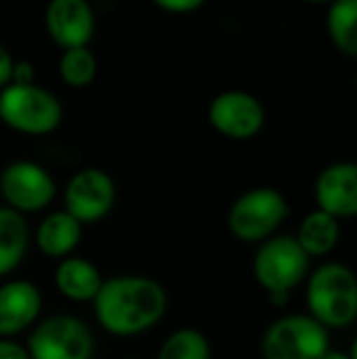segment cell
Segmentation results:
<instances>
[{
    "instance_id": "obj_5",
    "label": "cell",
    "mask_w": 357,
    "mask_h": 359,
    "mask_svg": "<svg viewBox=\"0 0 357 359\" xmlns=\"http://www.w3.org/2000/svg\"><path fill=\"white\" fill-rule=\"evenodd\" d=\"M288 212V202L278 189L255 187L234 202L227 225L242 242H265L286 221Z\"/></svg>"
},
{
    "instance_id": "obj_23",
    "label": "cell",
    "mask_w": 357,
    "mask_h": 359,
    "mask_svg": "<svg viewBox=\"0 0 357 359\" xmlns=\"http://www.w3.org/2000/svg\"><path fill=\"white\" fill-rule=\"evenodd\" d=\"M13 55L8 53V48L0 42V88H4L6 84H11V74H13Z\"/></svg>"
},
{
    "instance_id": "obj_13",
    "label": "cell",
    "mask_w": 357,
    "mask_h": 359,
    "mask_svg": "<svg viewBox=\"0 0 357 359\" xmlns=\"http://www.w3.org/2000/svg\"><path fill=\"white\" fill-rule=\"evenodd\" d=\"M42 307L40 290L23 280L0 286V337H13L34 324Z\"/></svg>"
},
{
    "instance_id": "obj_22",
    "label": "cell",
    "mask_w": 357,
    "mask_h": 359,
    "mask_svg": "<svg viewBox=\"0 0 357 359\" xmlns=\"http://www.w3.org/2000/svg\"><path fill=\"white\" fill-rule=\"evenodd\" d=\"M36 82V69L27 59H15L13 63V74H11V84H34Z\"/></svg>"
},
{
    "instance_id": "obj_15",
    "label": "cell",
    "mask_w": 357,
    "mask_h": 359,
    "mask_svg": "<svg viewBox=\"0 0 357 359\" xmlns=\"http://www.w3.org/2000/svg\"><path fill=\"white\" fill-rule=\"evenodd\" d=\"M82 236V223L76 221L69 212H53L48 215L36 233L38 248L46 257H67L80 242Z\"/></svg>"
},
{
    "instance_id": "obj_30",
    "label": "cell",
    "mask_w": 357,
    "mask_h": 359,
    "mask_svg": "<svg viewBox=\"0 0 357 359\" xmlns=\"http://www.w3.org/2000/svg\"><path fill=\"white\" fill-rule=\"evenodd\" d=\"M128 359H130V358H128Z\"/></svg>"
},
{
    "instance_id": "obj_26",
    "label": "cell",
    "mask_w": 357,
    "mask_h": 359,
    "mask_svg": "<svg viewBox=\"0 0 357 359\" xmlns=\"http://www.w3.org/2000/svg\"><path fill=\"white\" fill-rule=\"evenodd\" d=\"M322 359H351L349 358V353H345V351H339V349H328Z\"/></svg>"
},
{
    "instance_id": "obj_2",
    "label": "cell",
    "mask_w": 357,
    "mask_h": 359,
    "mask_svg": "<svg viewBox=\"0 0 357 359\" xmlns=\"http://www.w3.org/2000/svg\"><path fill=\"white\" fill-rule=\"evenodd\" d=\"M309 316L328 330L357 320V276L343 263H324L307 280Z\"/></svg>"
},
{
    "instance_id": "obj_17",
    "label": "cell",
    "mask_w": 357,
    "mask_h": 359,
    "mask_svg": "<svg viewBox=\"0 0 357 359\" xmlns=\"http://www.w3.org/2000/svg\"><path fill=\"white\" fill-rule=\"evenodd\" d=\"M326 32L341 55L357 59V0H335L328 4Z\"/></svg>"
},
{
    "instance_id": "obj_9",
    "label": "cell",
    "mask_w": 357,
    "mask_h": 359,
    "mask_svg": "<svg viewBox=\"0 0 357 359\" xmlns=\"http://www.w3.org/2000/svg\"><path fill=\"white\" fill-rule=\"evenodd\" d=\"M55 181L46 168L36 162L19 160L0 172V194L8 208L17 212H36L55 198Z\"/></svg>"
},
{
    "instance_id": "obj_12",
    "label": "cell",
    "mask_w": 357,
    "mask_h": 359,
    "mask_svg": "<svg viewBox=\"0 0 357 359\" xmlns=\"http://www.w3.org/2000/svg\"><path fill=\"white\" fill-rule=\"evenodd\" d=\"M318 208L335 219L357 217V162L328 164L316 179Z\"/></svg>"
},
{
    "instance_id": "obj_19",
    "label": "cell",
    "mask_w": 357,
    "mask_h": 359,
    "mask_svg": "<svg viewBox=\"0 0 357 359\" xmlns=\"http://www.w3.org/2000/svg\"><path fill=\"white\" fill-rule=\"evenodd\" d=\"M59 76L69 88H86L97 76V57L88 46L65 48L59 59Z\"/></svg>"
},
{
    "instance_id": "obj_18",
    "label": "cell",
    "mask_w": 357,
    "mask_h": 359,
    "mask_svg": "<svg viewBox=\"0 0 357 359\" xmlns=\"http://www.w3.org/2000/svg\"><path fill=\"white\" fill-rule=\"evenodd\" d=\"M27 248V225L21 212L0 208V278L11 273Z\"/></svg>"
},
{
    "instance_id": "obj_8",
    "label": "cell",
    "mask_w": 357,
    "mask_h": 359,
    "mask_svg": "<svg viewBox=\"0 0 357 359\" xmlns=\"http://www.w3.org/2000/svg\"><path fill=\"white\" fill-rule=\"evenodd\" d=\"M265 107L259 97L248 90H223L208 105L210 126L236 141L257 137L265 126Z\"/></svg>"
},
{
    "instance_id": "obj_29",
    "label": "cell",
    "mask_w": 357,
    "mask_h": 359,
    "mask_svg": "<svg viewBox=\"0 0 357 359\" xmlns=\"http://www.w3.org/2000/svg\"><path fill=\"white\" fill-rule=\"evenodd\" d=\"M356 88H357V72H356Z\"/></svg>"
},
{
    "instance_id": "obj_16",
    "label": "cell",
    "mask_w": 357,
    "mask_h": 359,
    "mask_svg": "<svg viewBox=\"0 0 357 359\" xmlns=\"http://www.w3.org/2000/svg\"><path fill=\"white\" fill-rule=\"evenodd\" d=\"M341 238L339 219L330 217L328 212L316 208L311 210L299 225L297 242L307 252V257H326L330 255Z\"/></svg>"
},
{
    "instance_id": "obj_21",
    "label": "cell",
    "mask_w": 357,
    "mask_h": 359,
    "mask_svg": "<svg viewBox=\"0 0 357 359\" xmlns=\"http://www.w3.org/2000/svg\"><path fill=\"white\" fill-rule=\"evenodd\" d=\"M158 8L166 11V13H175V15H187L198 11L200 6L206 4V0H151Z\"/></svg>"
},
{
    "instance_id": "obj_11",
    "label": "cell",
    "mask_w": 357,
    "mask_h": 359,
    "mask_svg": "<svg viewBox=\"0 0 357 359\" xmlns=\"http://www.w3.org/2000/svg\"><path fill=\"white\" fill-rule=\"evenodd\" d=\"M44 27L59 48L88 46L95 34V13L88 0H50L44 11Z\"/></svg>"
},
{
    "instance_id": "obj_6",
    "label": "cell",
    "mask_w": 357,
    "mask_h": 359,
    "mask_svg": "<svg viewBox=\"0 0 357 359\" xmlns=\"http://www.w3.org/2000/svg\"><path fill=\"white\" fill-rule=\"evenodd\" d=\"M309 257L292 236L267 238L255 255L252 271L267 292H290L309 273Z\"/></svg>"
},
{
    "instance_id": "obj_1",
    "label": "cell",
    "mask_w": 357,
    "mask_h": 359,
    "mask_svg": "<svg viewBox=\"0 0 357 359\" xmlns=\"http://www.w3.org/2000/svg\"><path fill=\"white\" fill-rule=\"evenodd\" d=\"M95 301L99 324L116 337L145 332L166 311L164 288L141 276H120L101 284Z\"/></svg>"
},
{
    "instance_id": "obj_3",
    "label": "cell",
    "mask_w": 357,
    "mask_h": 359,
    "mask_svg": "<svg viewBox=\"0 0 357 359\" xmlns=\"http://www.w3.org/2000/svg\"><path fill=\"white\" fill-rule=\"evenodd\" d=\"M63 107L57 95L44 86L34 84H6L0 88V122L8 128L42 137L59 128Z\"/></svg>"
},
{
    "instance_id": "obj_25",
    "label": "cell",
    "mask_w": 357,
    "mask_h": 359,
    "mask_svg": "<svg viewBox=\"0 0 357 359\" xmlns=\"http://www.w3.org/2000/svg\"><path fill=\"white\" fill-rule=\"evenodd\" d=\"M269 301H271L276 307H284V305H288V301H290V292H269Z\"/></svg>"
},
{
    "instance_id": "obj_24",
    "label": "cell",
    "mask_w": 357,
    "mask_h": 359,
    "mask_svg": "<svg viewBox=\"0 0 357 359\" xmlns=\"http://www.w3.org/2000/svg\"><path fill=\"white\" fill-rule=\"evenodd\" d=\"M0 359H29V353L13 341H0Z\"/></svg>"
},
{
    "instance_id": "obj_20",
    "label": "cell",
    "mask_w": 357,
    "mask_h": 359,
    "mask_svg": "<svg viewBox=\"0 0 357 359\" xmlns=\"http://www.w3.org/2000/svg\"><path fill=\"white\" fill-rule=\"evenodd\" d=\"M158 359H210V347L202 332L183 328L164 341Z\"/></svg>"
},
{
    "instance_id": "obj_10",
    "label": "cell",
    "mask_w": 357,
    "mask_h": 359,
    "mask_svg": "<svg viewBox=\"0 0 357 359\" xmlns=\"http://www.w3.org/2000/svg\"><path fill=\"white\" fill-rule=\"evenodd\" d=\"M116 200V185L105 170H78L65 187V212L80 223H95L103 219Z\"/></svg>"
},
{
    "instance_id": "obj_27",
    "label": "cell",
    "mask_w": 357,
    "mask_h": 359,
    "mask_svg": "<svg viewBox=\"0 0 357 359\" xmlns=\"http://www.w3.org/2000/svg\"><path fill=\"white\" fill-rule=\"evenodd\" d=\"M349 358L357 359V337H356V341L351 343V349H349Z\"/></svg>"
},
{
    "instance_id": "obj_14",
    "label": "cell",
    "mask_w": 357,
    "mask_h": 359,
    "mask_svg": "<svg viewBox=\"0 0 357 359\" xmlns=\"http://www.w3.org/2000/svg\"><path fill=\"white\" fill-rule=\"evenodd\" d=\"M55 284L65 299L72 301H93L103 284L97 267L84 259H63L55 271Z\"/></svg>"
},
{
    "instance_id": "obj_4",
    "label": "cell",
    "mask_w": 357,
    "mask_h": 359,
    "mask_svg": "<svg viewBox=\"0 0 357 359\" xmlns=\"http://www.w3.org/2000/svg\"><path fill=\"white\" fill-rule=\"evenodd\" d=\"M330 349V330L311 316L276 320L261 339L263 359H322Z\"/></svg>"
},
{
    "instance_id": "obj_7",
    "label": "cell",
    "mask_w": 357,
    "mask_h": 359,
    "mask_svg": "<svg viewBox=\"0 0 357 359\" xmlns=\"http://www.w3.org/2000/svg\"><path fill=\"white\" fill-rule=\"evenodd\" d=\"M90 330L76 318L57 316L42 322L29 337V359H90Z\"/></svg>"
},
{
    "instance_id": "obj_28",
    "label": "cell",
    "mask_w": 357,
    "mask_h": 359,
    "mask_svg": "<svg viewBox=\"0 0 357 359\" xmlns=\"http://www.w3.org/2000/svg\"><path fill=\"white\" fill-rule=\"evenodd\" d=\"M301 2H307V4H330L335 0H301Z\"/></svg>"
}]
</instances>
